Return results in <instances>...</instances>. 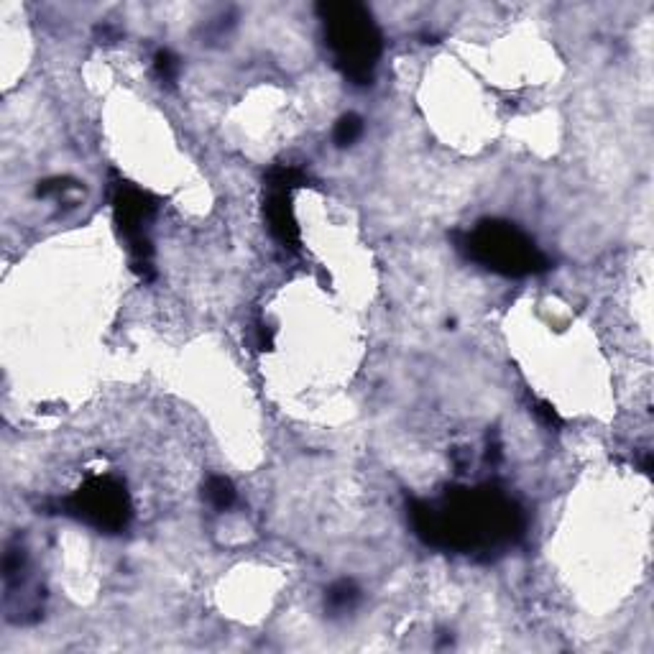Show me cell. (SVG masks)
<instances>
[{
    "mask_svg": "<svg viewBox=\"0 0 654 654\" xmlns=\"http://www.w3.org/2000/svg\"><path fill=\"white\" fill-rule=\"evenodd\" d=\"M409 519L425 545L465 555H491L499 547L514 545L524 532L522 509L496 486L450 488L437 504L414 499Z\"/></svg>",
    "mask_w": 654,
    "mask_h": 654,
    "instance_id": "cell-1",
    "label": "cell"
},
{
    "mask_svg": "<svg viewBox=\"0 0 654 654\" xmlns=\"http://www.w3.org/2000/svg\"><path fill=\"white\" fill-rule=\"evenodd\" d=\"M335 67L353 85H368L376 72L384 39L371 11L356 0H325L317 6Z\"/></svg>",
    "mask_w": 654,
    "mask_h": 654,
    "instance_id": "cell-2",
    "label": "cell"
},
{
    "mask_svg": "<svg viewBox=\"0 0 654 654\" xmlns=\"http://www.w3.org/2000/svg\"><path fill=\"white\" fill-rule=\"evenodd\" d=\"M458 248L476 264L504 276H537L550 269V259L532 238L506 220H481L473 230L460 233Z\"/></svg>",
    "mask_w": 654,
    "mask_h": 654,
    "instance_id": "cell-3",
    "label": "cell"
},
{
    "mask_svg": "<svg viewBox=\"0 0 654 654\" xmlns=\"http://www.w3.org/2000/svg\"><path fill=\"white\" fill-rule=\"evenodd\" d=\"M159 210V200L151 192L141 190L136 184L115 179L113 184V215L115 225L126 238L128 256H131V269L136 271L144 282H151L156 276L154 269V246L146 238L144 228Z\"/></svg>",
    "mask_w": 654,
    "mask_h": 654,
    "instance_id": "cell-4",
    "label": "cell"
},
{
    "mask_svg": "<svg viewBox=\"0 0 654 654\" xmlns=\"http://www.w3.org/2000/svg\"><path fill=\"white\" fill-rule=\"evenodd\" d=\"M62 509L69 517L108 534L123 532L133 514L126 483L115 476H92L62 501Z\"/></svg>",
    "mask_w": 654,
    "mask_h": 654,
    "instance_id": "cell-5",
    "label": "cell"
},
{
    "mask_svg": "<svg viewBox=\"0 0 654 654\" xmlns=\"http://www.w3.org/2000/svg\"><path fill=\"white\" fill-rule=\"evenodd\" d=\"M269 195L264 202V215L269 223L271 236L282 243L284 248L297 251L302 236H299V223L294 218V205H292V192L282 190V187H266Z\"/></svg>",
    "mask_w": 654,
    "mask_h": 654,
    "instance_id": "cell-6",
    "label": "cell"
},
{
    "mask_svg": "<svg viewBox=\"0 0 654 654\" xmlns=\"http://www.w3.org/2000/svg\"><path fill=\"white\" fill-rule=\"evenodd\" d=\"M361 601V588L353 583V580H338L335 586H330L325 596L327 611L333 614H345V611H353Z\"/></svg>",
    "mask_w": 654,
    "mask_h": 654,
    "instance_id": "cell-7",
    "label": "cell"
},
{
    "mask_svg": "<svg viewBox=\"0 0 654 654\" xmlns=\"http://www.w3.org/2000/svg\"><path fill=\"white\" fill-rule=\"evenodd\" d=\"M205 499L213 509L228 511L230 506L236 504V486L230 483V478L213 476L205 483Z\"/></svg>",
    "mask_w": 654,
    "mask_h": 654,
    "instance_id": "cell-8",
    "label": "cell"
},
{
    "mask_svg": "<svg viewBox=\"0 0 654 654\" xmlns=\"http://www.w3.org/2000/svg\"><path fill=\"white\" fill-rule=\"evenodd\" d=\"M361 133H363L361 115L348 113L338 121L333 138H335V144H338V146H350V144H356L358 138H361Z\"/></svg>",
    "mask_w": 654,
    "mask_h": 654,
    "instance_id": "cell-9",
    "label": "cell"
},
{
    "mask_svg": "<svg viewBox=\"0 0 654 654\" xmlns=\"http://www.w3.org/2000/svg\"><path fill=\"white\" fill-rule=\"evenodd\" d=\"M154 69L156 75H159L161 82H167V85H174L179 77V59L174 57L169 49H159L154 57Z\"/></svg>",
    "mask_w": 654,
    "mask_h": 654,
    "instance_id": "cell-10",
    "label": "cell"
},
{
    "mask_svg": "<svg viewBox=\"0 0 654 654\" xmlns=\"http://www.w3.org/2000/svg\"><path fill=\"white\" fill-rule=\"evenodd\" d=\"M77 190H80V184H77L75 179L54 177V179H46V182H41L39 190H36V195L39 197H67L69 192H77Z\"/></svg>",
    "mask_w": 654,
    "mask_h": 654,
    "instance_id": "cell-11",
    "label": "cell"
},
{
    "mask_svg": "<svg viewBox=\"0 0 654 654\" xmlns=\"http://www.w3.org/2000/svg\"><path fill=\"white\" fill-rule=\"evenodd\" d=\"M534 414L545 422L547 427H563V417L557 414V409L552 407L550 402H542V399H532Z\"/></svg>",
    "mask_w": 654,
    "mask_h": 654,
    "instance_id": "cell-12",
    "label": "cell"
}]
</instances>
